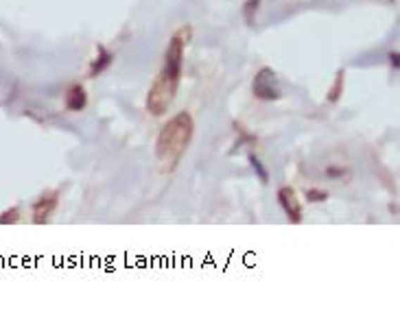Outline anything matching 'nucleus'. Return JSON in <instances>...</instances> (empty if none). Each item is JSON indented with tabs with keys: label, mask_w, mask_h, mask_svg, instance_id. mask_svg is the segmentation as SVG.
I'll use <instances>...</instances> for the list:
<instances>
[{
	"label": "nucleus",
	"mask_w": 400,
	"mask_h": 325,
	"mask_svg": "<svg viewBox=\"0 0 400 325\" xmlns=\"http://www.w3.org/2000/svg\"><path fill=\"white\" fill-rule=\"evenodd\" d=\"M344 85H346V72L344 70H339L335 75V81H332V85H330V90H328V94H326V101L328 103H339V98H342V94H344Z\"/></svg>",
	"instance_id": "nucleus-8"
},
{
	"label": "nucleus",
	"mask_w": 400,
	"mask_h": 325,
	"mask_svg": "<svg viewBox=\"0 0 400 325\" xmlns=\"http://www.w3.org/2000/svg\"><path fill=\"white\" fill-rule=\"evenodd\" d=\"M114 53L108 51L103 44H96V57L90 61V68H88V77L90 79H96L99 75H103L105 70H108L112 63H114Z\"/></svg>",
	"instance_id": "nucleus-7"
},
{
	"label": "nucleus",
	"mask_w": 400,
	"mask_h": 325,
	"mask_svg": "<svg viewBox=\"0 0 400 325\" xmlns=\"http://www.w3.org/2000/svg\"><path fill=\"white\" fill-rule=\"evenodd\" d=\"M249 166H251V170L256 172V177L261 179V184H269V170L265 168V164L254 155V153H249Z\"/></svg>",
	"instance_id": "nucleus-12"
},
{
	"label": "nucleus",
	"mask_w": 400,
	"mask_h": 325,
	"mask_svg": "<svg viewBox=\"0 0 400 325\" xmlns=\"http://www.w3.org/2000/svg\"><path fill=\"white\" fill-rule=\"evenodd\" d=\"M304 199H306L308 203H322V201L328 199V192L322 190V188H308V190L304 192Z\"/></svg>",
	"instance_id": "nucleus-13"
},
{
	"label": "nucleus",
	"mask_w": 400,
	"mask_h": 325,
	"mask_svg": "<svg viewBox=\"0 0 400 325\" xmlns=\"http://www.w3.org/2000/svg\"><path fill=\"white\" fill-rule=\"evenodd\" d=\"M324 172H326V177H328V179H342V177H348V168H342V166H328Z\"/></svg>",
	"instance_id": "nucleus-14"
},
{
	"label": "nucleus",
	"mask_w": 400,
	"mask_h": 325,
	"mask_svg": "<svg viewBox=\"0 0 400 325\" xmlns=\"http://www.w3.org/2000/svg\"><path fill=\"white\" fill-rule=\"evenodd\" d=\"M387 59H389V66H392L394 70L400 68V53H398V51H392V53L387 55Z\"/></svg>",
	"instance_id": "nucleus-15"
},
{
	"label": "nucleus",
	"mask_w": 400,
	"mask_h": 325,
	"mask_svg": "<svg viewBox=\"0 0 400 325\" xmlns=\"http://www.w3.org/2000/svg\"><path fill=\"white\" fill-rule=\"evenodd\" d=\"M20 219H23V210L18 205L0 212V225H15V223H20Z\"/></svg>",
	"instance_id": "nucleus-11"
},
{
	"label": "nucleus",
	"mask_w": 400,
	"mask_h": 325,
	"mask_svg": "<svg viewBox=\"0 0 400 325\" xmlns=\"http://www.w3.org/2000/svg\"><path fill=\"white\" fill-rule=\"evenodd\" d=\"M261 5H263V0H245L243 3V18L249 27L256 25V15L261 11Z\"/></svg>",
	"instance_id": "nucleus-10"
},
{
	"label": "nucleus",
	"mask_w": 400,
	"mask_h": 325,
	"mask_svg": "<svg viewBox=\"0 0 400 325\" xmlns=\"http://www.w3.org/2000/svg\"><path fill=\"white\" fill-rule=\"evenodd\" d=\"M59 205V190H51L44 192L39 199H35V203L31 205V216H33V223L35 225H44L49 223V219L55 214Z\"/></svg>",
	"instance_id": "nucleus-5"
},
{
	"label": "nucleus",
	"mask_w": 400,
	"mask_h": 325,
	"mask_svg": "<svg viewBox=\"0 0 400 325\" xmlns=\"http://www.w3.org/2000/svg\"><path fill=\"white\" fill-rule=\"evenodd\" d=\"M235 129H237V134H239V140L235 142V148L230 151V153H232V155L239 153V151H241L243 146H247V144H251V146L256 144V136H254V134H249L241 122H235Z\"/></svg>",
	"instance_id": "nucleus-9"
},
{
	"label": "nucleus",
	"mask_w": 400,
	"mask_h": 325,
	"mask_svg": "<svg viewBox=\"0 0 400 325\" xmlns=\"http://www.w3.org/2000/svg\"><path fill=\"white\" fill-rule=\"evenodd\" d=\"M88 105V92L81 83H75L64 94V107L66 112H83Z\"/></svg>",
	"instance_id": "nucleus-6"
},
{
	"label": "nucleus",
	"mask_w": 400,
	"mask_h": 325,
	"mask_svg": "<svg viewBox=\"0 0 400 325\" xmlns=\"http://www.w3.org/2000/svg\"><path fill=\"white\" fill-rule=\"evenodd\" d=\"M193 39V27L184 25L180 27L171 39H168L166 51H164V63L160 72L156 75L149 92H146L144 107L151 116H164L168 112V107L173 105L180 83H182V68H184V55L186 49Z\"/></svg>",
	"instance_id": "nucleus-1"
},
{
	"label": "nucleus",
	"mask_w": 400,
	"mask_h": 325,
	"mask_svg": "<svg viewBox=\"0 0 400 325\" xmlns=\"http://www.w3.org/2000/svg\"><path fill=\"white\" fill-rule=\"evenodd\" d=\"M276 199L285 212V216L289 219V223L293 225H300L304 221V210H302V201L298 197V192L293 190L291 186H282L276 194Z\"/></svg>",
	"instance_id": "nucleus-4"
},
{
	"label": "nucleus",
	"mask_w": 400,
	"mask_h": 325,
	"mask_svg": "<svg viewBox=\"0 0 400 325\" xmlns=\"http://www.w3.org/2000/svg\"><path fill=\"white\" fill-rule=\"evenodd\" d=\"M195 136V120L191 112H177L168 118L156 140V158L160 162L162 172H173Z\"/></svg>",
	"instance_id": "nucleus-2"
},
{
	"label": "nucleus",
	"mask_w": 400,
	"mask_h": 325,
	"mask_svg": "<svg viewBox=\"0 0 400 325\" xmlns=\"http://www.w3.org/2000/svg\"><path fill=\"white\" fill-rule=\"evenodd\" d=\"M251 94H254L258 101H280L282 98V88H280V79L276 75V70L265 66L254 75V81H251Z\"/></svg>",
	"instance_id": "nucleus-3"
}]
</instances>
